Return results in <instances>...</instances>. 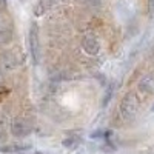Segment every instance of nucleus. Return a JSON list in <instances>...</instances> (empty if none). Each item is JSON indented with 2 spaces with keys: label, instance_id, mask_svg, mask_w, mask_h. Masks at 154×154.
I'll return each instance as SVG.
<instances>
[{
  "label": "nucleus",
  "instance_id": "nucleus-1",
  "mask_svg": "<svg viewBox=\"0 0 154 154\" xmlns=\"http://www.w3.org/2000/svg\"><path fill=\"white\" fill-rule=\"evenodd\" d=\"M139 111V99L136 94H126L120 102V116L123 120H133Z\"/></svg>",
  "mask_w": 154,
  "mask_h": 154
},
{
  "label": "nucleus",
  "instance_id": "nucleus-2",
  "mask_svg": "<svg viewBox=\"0 0 154 154\" xmlns=\"http://www.w3.org/2000/svg\"><path fill=\"white\" fill-rule=\"evenodd\" d=\"M28 40H29V51L32 62L34 65H38V62H40V38H38V28L35 23H31Z\"/></svg>",
  "mask_w": 154,
  "mask_h": 154
},
{
  "label": "nucleus",
  "instance_id": "nucleus-3",
  "mask_svg": "<svg viewBox=\"0 0 154 154\" xmlns=\"http://www.w3.org/2000/svg\"><path fill=\"white\" fill-rule=\"evenodd\" d=\"M82 48L86 54L89 56H96L99 54V51H100V43L97 40V37L93 35V34H86L83 38H82Z\"/></svg>",
  "mask_w": 154,
  "mask_h": 154
},
{
  "label": "nucleus",
  "instance_id": "nucleus-4",
  "mask_svg": "<svg viewBox=\"0 0 154 154\" xmlns=\"http://www.w3.org/2000/svg\"><path fill=\"white\" fill-rule=\"evenodd\" d=\"M11 131H12V134H14L16 137H23V136L29 134L31 126H29V123H28L26 120H23V119H16V120H12Z\"/></svg>",
  "mask_w": 154,
  "mask_h": 154
},
{
  "label": "nucleus",
  "instance_id": "nucleus-5",
  "mask_svg": "<svg viewBox=\"0 0 154 154\" xmlns=\"http://www.w3.org/2000/svg\"><path fill=\"white\" fill-rule=\"evenodd\" d=\"M139 89L148 94L154 93V74H146L142 77V80L139 82Z\"/></svg>",
  "mask_w": 154,
  "mask_h": 154
},
{
  "label": "nucleus",
  "instance_id": "nucleus-6",
  "mask_svg": "<svg viewBox=\"0 0 154 154\" xmlns=\"http://www.w3.org/2000/svg\"><path fill=\"white\" fill-rule=\"evenodd\" d=\"M53 3H54V0H40L38 2V5L35 6V9H34V14L35 16H42V14H45V12L53 6Z\"/></svg>",
  "mask_w": 154,
  "mask_h": 154
},
{
  "label": "nucleus",
  "instance_id": "nucleus-7",
  "mask_svg": "<svg viewBox=\"0 0 154 154\" xmlns=\"http://www.w3.org/2000/svg\"><path fill=\"white\" fill-rule=\"evenodd\" d=\"M77 137H68V139H63V145L65 146H74V145H77V142L79 140H75Z\"/></svg>",
  "mask_w": 154,
  "mask_h": 154
},
{
  "label": "nucleus",
  "instance_id": "nucleus-8",
  "mask_svg": "<svg viewBox=\"0 0 154 154\" xmlns=\"http://www.w3.org/2000/svg\"><path fill=\"white\" fill-rule=\"evenodd\" d=\"M112 91H114V89H112V85L106 89V96L103 97V106L105 105H108V102H109V99H111V96H112Z\"/></svg>",
  "mask_w": 154,
  "mask_h": 154
},
{
  "label": "nucleus",
  "instance_id": "nucleus-9",
  "mask_svg": "<svg viewBox=\"0 0 154 154\" xmlns=\"http://www.w3.org/2000/svg\"><path fill=\"white\" fill-rule=\"evenodd\" d=\"M148 12L154 14V0H148Z\"/></svg>",
  "mask_w": 154,
  "mask_h": 154
},
{
  "label": "nucleus",
  "instance_id": "nucleus-10",
  "mask_svg": "<svg viewBox=\"0 0 154 154\" xmlns=\"http://www.w3.org/2000/svg\"><path fill=\"white\" fill-rule=\"evenodd\" d=\"M8 5V0H0V11H5Z\"/></svg>",
  "mask_w": 154,
  "mask_h": 154
},
{
  "label": "nucleus",
  "instance_id": "nucleus-11",
  "mask_svg": "<svg viewBox=\"0 0 154 154\" xmlns=\"http://www.w3.org/2000/svg\"><path fill=\"white\" fill-rule=\"evenodd\" d=\"M152 111H154V105H152Z\"/></svg>",
  "mask_w": 154,
  "mask_h": 154
}]
</instances>
